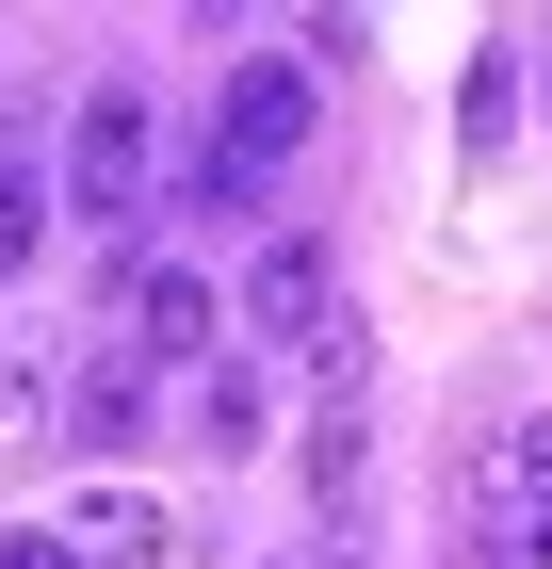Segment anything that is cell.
<instances>
[{
  "label": "cell",
  "mask_w": 552,
  "mask_h": 569,
  "mask_svg": "<svg viewBox=\"0 0 552 569\" xmlns=\"http://www.w3.org/2000/svg\"><path fill=\"white\" fill-rule=\"evenodd\" d=\"M325 244H309V228H277V244H260V261H244V326H260V342H309V326H325Z\"/></svg>",
  "instance_id": "obj_5"
},
{
  "label": "cell",
  "mask_w": 552,
  "mask_h": 569,
  "mask_svg": "<svg viewBox=\"0 0 552 569\" xmlns=\"http://www.w3.org/2000/svg\"><path fill=\"white\" fill-rule=\"evenodd\" d=\"M147 407H163V375H147L130 342H98L82 375H66V439H98V456H114V439H147Z\"/></svg>",
  "instance_id": "obj_7"
},
{
  "label": "cell",
  "mask_w": 552,
  "mask_h": 569,
  "mask_svg": "<svg viewBox=\"0 0 552 569\" xmlns=\"http://www.w3.org/2000/svg\"><path fill=\"white\" fill-rule=\"evenodd\" d=\"M293 358H309V407H374V326H358V309H325Z\"/></svg>",
  "instance_id": "obj_11"
},
{
  "label": "cell",
  "mask_w": 552,
  "mask_h": 569,
  "mask_svg": "<svg viewBox=\"0 0 552 569\" xmlns=\"http://www.w3.org/2000/svg\"><path fill=\"white\" fill-rule=\"evenodd\" d=\"M114 326H130L147 375H195V358L228 342V293H212L195 261H163V244H130V261H114Z\"/></svg>",
  "instance_id": "obj_2"
},
{
  "label": "cell",
  "mask_w": 552,
  "mask_h": 569,
  "mask_svg": "<svg viewBox=\"0 0 552 569\" xmlns=\"http://www.w3.org/2000/svg\"><path fill=\"white\" fill-rule=\"evenodd\" d=\"M536 114H552V17H536Z\"/></svg>",
  "instance_id": "obj_16"
},
{
  "label": "cell",
  "mask_w": 552,
  "mask_h": 569,
  "mask_svg": "<svg viewBox=\"0 0 552 569\" xmlns=\"http://www.w3.org/2000/svg\"><path fill=\"white\" fill-rule=\"evenodd\" d=\"M195 439H212V456L260 439V375H244V358H195Z\"/></svg>",
  "instance_id": "obj_12"
},
{
  "label": "cell",
  "mask_w": 552,
  "mask_h": 569,
  "mask_svg": "<svg viewBox=\"0 0 552 569\" xmlns=\"http://www.w3.org/2000/svg\"><path fill=\"white\" fill-rule=\"evenodd\" d=\"M147 196H163V131H147V98H130V82H98L82 114H66V212L114 228V261H130Z\"/></svg>",
  "instance_id": "obj_1"
},
{
  "label": "cell",
  "mask_w": 552,
  "mask_h": 569,
  "mask_svg": "<svg viewBox=\"0 0 552 569\" xmlns=\"http://www.w3.org/2000/svg\"><path fill=\"white\" fill-rule=\"evenodd\" d=\"M309 505H325V537L374 521V407H309Z\"/></svg>",
  "instance_id": "obj_6"
},
{
  "label": "cell",
  "mask_w": 552,
  "mask_h": 569,
  "mask_svg": "<svg viewBox=\"0 0 552 569\" xmlns=\"http://www.w3.org/2000/svg\"><path fill=\"white\" fill-rule=\"evenodd\" d=\"M66 553H82V569H163L179 521L147 505V488H82V505H66Z\"/></svg>",
  "instance_id": "obj_8"
},
{
  "label": "cell",
  "mask_w": 552,
  "mask_h": 569,
  "mask_svg": "<svg viewBox=\"0 0 552 569\" xmlns=\"http://www.w3.org/2000/svg\"><path fill=\"white\" fill-rule=\"evenodd\" d=\"M309 114H325L309 66H228V82H212V147H228V163H260V179L309 147Z\"/></svg>",
  "instance_id": "obj_3"
},
{
  "label": "cell",
  "mask_w": 552,
  "mask_h": 569,
  "mask_svg": "<svg viewBox=\"0 0 552 569\" xmlns=\"http://www.w3.org/2000/svg\"><path fill=\"white\" fill-rule=\"evenodd\" d=\"M0 569H82V553H66L49 521H17V537H0Z\"/></svg>",
  "instance_id": "obj_15"
},
{
  "label": "cell",
  "mask_w": 552,
  "mask_h": 569,
  "mask_svg": "<svg viewBox=\"0 0 552 569\" xmlns=\"http://www.w3.org/2000/svg\"><path fill=\"white\" fill-rule=\"evenodd\" d=\"M179 212L244 228V212H260V163H228V147H179Z\"/></svg>",
  "instance_id": "obj_13"
},
{
  "label": "cell",
  "mask_w": 552,
  "mask_h": 569,
  "mask_svg": "<svg viewBox=\"0 0 552 569\" xmlns=\"http://www.w3.org/2000/svg\"><path fill=\"white\" fill-rule=\"evenodd\" d=\"M488 553L552 569V423H504V456H488Z\"/></svg>",
  "instance_id": "obj_4"
},
{
  "label": "cell",
  "mask_w": 552,
  "mask_h": 569,
  "mask_svg": "<svg viewBox=\"0 0 552 569\" xmlns=\"http://www.w3.org/2000/svg\"><path fill=\"white\" fill-rule=\"evenodd\" d=\"M520 98H536V82H520V49H471V82H455V163H488V147L520 131Z\"/></svg>",
  "instance_id": "obj_10"
},
{
  "label": "cell",
  "mask_w": 552,
  "mask_h": 569,
  "mask_svg": "<svg viewBox=\"0 0 552 569\" xmlns=\"http://www.w3.org/2000/svg\"><path fill=\"white\" fill-rule=\"evenodd\" d=\"M33 244H49V179L0 147V277H33Z\"/></svg>",
  "instance_id": "obj_14"
},
{
  "label": "cell",
  "mask_w": 552,
  "mask_h": 569,
  "mask_svg": "<svg viewBox=\"0 0 552 569\" xmlns=\"http://www.w3.org/2000/svg\"><path fill=\"white\" fill-rule=\"evenodd\" d=\"M66 439V358H0V472Z\"/></svg>",
  "instance_id": "obj_9"
}]
</instances>
